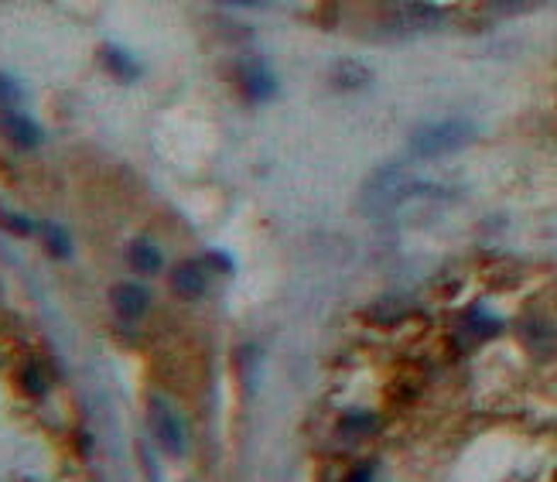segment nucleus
<instances>
[{"label":"nucleus","mask_w":557,"mask_h":482,"mask_svg":"<svg viewBox=\"0 0 557 482\" xmlns=\"http://www.w3.org/2000/svg\"><path fill=\"white\" fill-rule=\"evenodd\" d=\"M427 192V185L404 174L400 168H383L380 174H373L363 189V209L366 215H390L397 206H404L410 195Z\"/></svg>","instance_id":"obj_1"},{"label":"nucleus","mask_w":557,"mask_h":482,"mask_svg":"<svg viewBox=\"0 0 557 482\" xmlns=\"http://www.w3.org/2000/svg\"><path fill=\"white\" fill-rule=\"evenodd\" d=\"M476 140V127L465 123V120H444V123H424L410 134V147L421 157H438V155H451L465 144Z\"/></svg>","instance_id":"obj_2"},{"label":"nucleus","mask_w":557,"mask_h":482,"mask_svg":"<svg viewBox=\"0 0 557 482\" xmlns=\"http://www.w3.org/2000/svg\"><path fill=\"white\" fill-rule=\"evenodd\" d=\"M151 421H154V435H157V442L164 444L171 455H181V448H185V435H181V421L171 414V407L164 404V400H154V404H151Z\"/></svg>","instance_id":"obj_3"},{"label":"nucleus","mask_w":557,"mask_h":482,"mask_svg":"<svg viewBox=\"0 0 557 482\" xmlns=\"http://www.w3.org/2000/svg\"><path fill=\"white\" fill-rule=\"evenodd\" d=\"M113 305L116 311L123 315V318H140L147 305H151V298H147V291L144 288H134V284H120L113 291Z\"/></svg>","instance_id":"obj_4"},{"label":"nucleus","mask_w":557,"mask_h":482,"mask_svg":"<svg viewBox=\"0 0 557 482\" xmlns=\"http://www.w3.org/2000/svg\"><path fill=\"white\" fill-rule=\"evenodd\" d=\"M0 127H4V134L11 137L18 147H35L41 140V130L28 120V116H18V113H4V120H0Z\"/></svg>","instance_id":"obj_5"},{"label":"nucleus","mask_w":557,"mask_h":482,"mask_svg":"<svg viewBox=\"0 0 557 482\" xmlns=\"http://www.w3.org/2000/svg\"><path fill=\"white\" fill-rule=\"evenodd\" d=\"M171 288L178 291L181 298H198V294L206 291V274H202L198 264H181V267L174 270Z\"/></svg>","instance_id":"obj_6"},{"label":"nucleus","mask_w":557,"mask_h":482,"mask_svg":"<svg viewBox=\"0 0 557 482\" xmlns=\"http://www.w3.org/2000/svg\"><path fill=\"white\" fill-rule=\"evenodd\" d=\"M243 82H247V93H250L253 99H267V96H274V89H277L274 72H267V65H260V62H250V65L243 69Z\"/></svg>","instance_id":"obj_7"},{"label":"nucleus","mask_w":557,"mask_h":482,"mask_svg":"<svg viewBox=\"0 0 557 482\" xmlns=\"http://www.w3.org/2000/svg\"><path fill=\"white\" fill-rule=\"evenodd\" d=\"M130 260H134V267L147 270V274L161 267V253L154 250V247L147 243V240H137L134 247H130Z\"/></svg>","instance_id":"obj_8"},{"label":"nucleus","mask_w":557,"mask_h":482,"mask_svg":"<svg viewBox=\"0 0 557 482\" xmlns=\"http://www.w3.org/2000/svg\"><path fill=\"white\" fill-rule=\"evenodd\" d=\"M332 79H335L339 86L352 89V86H363L366 79H369V72H366L359 62H339V65H335V76H332Z\"/></svg>","instance_id":"obj_9"},{"label":"nucleus","mask_w":557,"mask_h":482,"mask_svg":"<svg viewBox=\"0 0 557 482\" xmlns=\"http://www.w3.org/2000/svg\"><path fill=\"white\" fill-rule=\"evenodd\" d=\"M106 62H110V69H113L120 79H134L137 76V65L123 55L120 48H106Z\"/></svg>","instance_id":"obj_10"},{"label":"nucleus","mask_w":557,"mask_h":482,"mask_svg":"<svg viewBox=\"0 0 557 482\" xmlns=\"http://www.w3.org/2000/svg\"><path fill=\"white\" fill-rule=\"evenodd\" d=\"M342 431L346 435H373L376 431V417L373 414H349L342 421Z\"/></svg>","instance_id":"obj_11"},{"label":"nucleus","mask_w":557,"mask_h":482,"mask_svg":"<svg viewBox=\"0 0 557 482\" xmlns=\"http://www.w3.org/2000/svg\"><path fill=\"white\" fill-rule=\"evenodd\" d=\"M465 325L472 328V332H479V335H493V332H500V322H496V318H489V315H482V311H468Z\"/></svg>","instance_id":"obj_12"},{"label":"nucleus","mask_w":557,"mask_h":482,"mask_svg":"<svg viewBox=\"0 0 557 482\" xmlns=\"http://www.w3.org/2000/svg\"><path fill=\"white\" fill-rule=\"evenodd\" d=\"M18 96H21V86L11 76H4V72H0V103H4V106H11V103H18Z\"/></svg>","instance_id":"obj_13"},{"label":"nucleus","mask_w":557,"mask_h":482,"mask_svg":"<svg viewBox=\"0 0 557 482\" xmlns=\"http://www.w3.org/2000/svg\"><path fill=\"white\" fill-rule=\"evenodd\" d=\"M45 232H48V247H52L58 257H69V253H72V247H69V240H65V232H62V230L45 226Z\"/></svg>","instance_id":"obj_14"},{"label":"nucleus","mask_w":557,"mask_h":482,"mask_svg":"<svg viewBox=\"0 0 557 482\" xmlns=\"http://www.w3.org/2000/svg\"><path fill=\"white\" fill-rule=\"evenodd\" d=\"M24 386H28L31 393H45V380L38 376V369H35V366L24 369Z\"/></svg>","instance_id":"obj_15"},{"label":"nucleus","mask_w":557,"mask_h":482,"mask_svg":"<svg viewBox=\"0 0 557 482\" xmlns=\"http://www.w3.org/2000/svg\"><path fill=\"white\" fill-rule=\"evenodd\" d=\"M0 219H4V223H7L11 230H21V232H28V230H31V223H28V219H18V215H7V213H0Z\"/></svg>","instance_id":"obj_16"},{"label":"nucleus","mask_w":557,"mask_h":482,"mask_svg":"<svg viewBox=\"0 0 557 482\" xmlns=\"http://www.w3.org/2000/svg\"><path fill=\"white\" fill-rule=\"evenodd\" d=\"M349 482H373V469H369V465H363V469H356V472L349 476Z\"/></svg>","instance_id":"obj_17"}]
</instances>
